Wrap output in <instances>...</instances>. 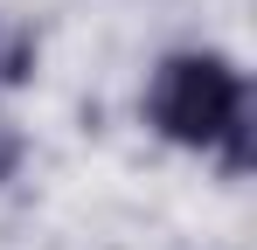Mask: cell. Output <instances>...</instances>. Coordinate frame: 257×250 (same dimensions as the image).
Wrapping results in <instances>:
<instances>
[{"instance_id":"obj_2","label":"cell","mask_w":257,"mask_h":250,"mask_svg":"<svg viewBox=\"0 0 257 250\" xmlns=\"http://www.w3.org/2000/svg\"><path fill=\"white\" fill-rule=\"evenodd\" d=\"M35 77H42V35H35V21L14 14V7H0V97L28 90Z\"/></svg>"},{"instance_id":"obj_1","label":"cell","mask_w":257,"mask_h":250,"mask_svg":"<svg viewBox=\"0 0 257 250\" xmlns=\"http://www.w3.org/2000/svg\"><path fill=\"white\" fill-rule=\"evenodd\" d=\"M139 118L174 153H209L222 181H243L257 167V90L250 70L222 49H167L146 77Z\"/></svg>"},{"instance_id":"obj_3","label":"cell","mask_w":257,"mask_h":250,"mask_svg":"<svg viewBox=\"0 0 257 250\" xmlns=\"http://www.w3.org/2000/svg\"><path fill=\"white\" fill-rule=\"evenodd\" d=\"M21 167H28V125H21L7 104H0V188H7Z\"/></svg>"}]
</instances>
